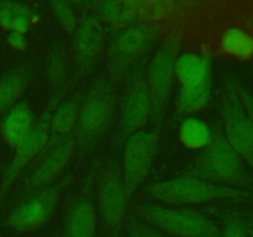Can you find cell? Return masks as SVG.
I'll return each instance as SVG.
<instances>
[{"mask_svg":"<svg viewBox=\"0 0 253 237\" xmlns=\"http://www.w3.org/2000/svg\"><path fill=\"white\" fill-rule=\"evenodd\" d=\"M147 192L153 199L172 205L203 204L219 199H239L249 195L241 189L208 182L190 173L152 183L148 185Z\"/></svg>","mask_w":253,"mask_h":237,"instance_id":"obj_1","label":"cell"},{"mask_svg":"<svg viewBox=\"0 0 253 237\" xmlns=\"http://www.w3.org/2000/svg\"><path fill=\"white\" fill-rule=\"evenodd\" d=\"M178 47L175 42L167 40L163 41L153 52L145 78L147 84L148 93L152 105L153 123L158 127L167 108L168 99L172 91L173 80H174V62L178 54Z\"/></svg>","mask_w":253,"mask_h":237,"instance_id":"obj_6","label":"cell"},{"mask_svg":"<svg viewBox=\"0 0 253 237\" xmlns=\"http://www.w3.org/2000/svg\"><path fill=\"white\" fill-rule=\"evenodd\" d=\"M36 20L35 11L24 2H0V27L7 32L25 35Z\"/></svg>","mask_w":253,"mask_h":237,"instance_id":"obj_19","label":"cell"},{"mask_svg":"<svg viewBox=\"0 0 253 237\" xmlns=\"http://www.w3.org/2000/svg\"><path fill=\"white\" fill-rule=\"evenodd\" d=\"M115 108V96L109 83H99L89 90L79 104L78 118L74 130L77 145L93 146L110 125Z\"/></svg>","mask_w":253,"mask_h":237,"instance_id":"obj_2","label":"cell"},{"mask_svg":"<svg viewBox=\"0 0 253 237\" xmlns=\"http://www.w3.org/2000/svg\"><path fill=\"white\" fill-rule=\"evenodd\" d=\"M211 98V79L192 86H180L178 94V111L193 114L203 110Z\"/></svg>","mask_w":253,"mask_h":237,"instance_id":"obj_24","label":"cell"},{"mask_svg":"<svg viewBox=\"0 0 253 237\" xmlns=\"http://www.w3.org/2000/svg\"><path fill=\"white\" fill-rule=\"evenodd\" d=\"M178 136L184 147L194 151L205 150L215 137L209 123L195 116H188L180 121Z\"/></svg>","mask_w":253,"mask_h":237,"instance_id":"obj_21","label":"cell"},{"mask_svg":"<svg viewBox=\"0 0 253 237\" xmlns=\"http://www.w3.org/2000/svg\"><path fill=\"white\" fill-rule=\"evenodd\" d=\"M158 145V131L140 130L126 136L121 153V172L128 194L138 189L151 169Z\"/></svg>","mask_w":253,"mask_h":237,"instance_id":"obj_8","label":"cell"},{"mask_svg":"<svg viewBox=\"0 0 253 237\" xmlns=\"http://www.w3.org/2000/svg\"><path fill=\"white\" fill-rule=\"evenodd\" d=\"M128 197L120 167L109 165L101 174L96 193L99 216L109 237H119L127 210Z\"/></svg>","mask_w":253,"mask_h":237,"instance_id":"obj_7","label":"cell"},{"mask_svg":"<svg viewBox=\"0 0 253 237\" xmlns=\"http://www.w3.org/2000/svg\"><path fill=\"white\" fill-rule=\"evenodd\" d=\"M48 76L49 79L53 81L54 84L59 85L61 83H63V79L66 77V63H64V58L62 57V54L59 52L52 54L49 57L48 61Z\"/></svg>","mask_w":253,"mask_h":237,"instance_id":"obj_26","label":"cell"},{"mask_svg":"<svg viewBox=\"0 0 253 237\" xmlns=\"http://www.w3.org/2000/svg\"><path fill=\"white\" fill-rule=\"evenodd\" d=\"M51 11L56 21H58V24L68 34L73 35L77 24H78V20H77L76 12L72 9L71 5L64 1H53L51 2Z\"/></svg>","mask_w":253,"mask_h":237,"instance_id":"obj_25","label":"cell"},{"mask_svg":"<svg viewBox=\"0 0 253 237\" xmlns=\"http://www.w3.org/2000/svg\"><path fill=\"white\" fill-rule=\"evenodd\" d=\"M138 214L152 227L175 237H217L219 229L209 217L185 209L143 204Z\"/></svg>","mask_w":253,"mask_h":237,"instance_id":"obj_4","label":"cell"},{"mask_svg":"<svg viewBox=\"0 0 253 237\" xmlns=\"http://www.w3.org/2000/svg\"><path fill=\"white\" fill-rule=\"evenodd\" d=\"M250 24H251V29H252L251 34L253 35V14H252V16H251V20H250Z\"/></svg>","mask_w":253,"mask_h":237,"instance_id":"obj_32","label":"cell"},{"mask_svg":"<svg viewBox=\"0 0 253 237\" xmlns=\"http://www.w3.org/2000/svg\"><path fill=\"white\" fill-rule=\"evenodd\" d=\"M151 116L152 105L145 74L137 73L131 79L121 101L119 121L121 135L126 137L131 133L143 130Z\"/></svg>","mask_w":253,"mask_h":237,"instance_id":"obj_12","label":"cell"},{"mask_svg":"<svg viewBox=\"0 0 253 237\" xmlns=\"http://www.w3.org/2000/svg\"><path fill=\"white\" fill-rule=\"evenodd\" d=\"M157 39L155 27L146 22H137L119 29L108 52V63L113 78L124 76L152 49Z\"/></svg>","mask_w":253,"mask_h":237,"instance_id":"obj_3","label":"cell"},{"mask_svg":"<svg viewBox=\"0 0 253 237\" xmlns=\"http://www.w3.org/2000/svg\"><path fill=\"white\" fill-rule=\"evenodd\" d=\"M220 237H249V234L241 222L232 220L225 225Z\"/></svg>","mask_w":253,"mask_h":237,"instance_id":"obj_27","label":"cell"},{"mask_svg":"<svg viewBox=\"0 0 253 237\" xmlns=\"http://www.w3.org/2000/svg\"><path fill=\"white\" fill-rule=\"evenodd\" d=\"M236 89L237 93H239L240 99H241L242 104H244L245 109H246L247 114H249L250 118H251V121L253 122V96L250 95V94L240 85H236Z\"/></svg>","mask_w":253,"mask_h":237,"instance_id":"obj_29","label":"cell"},{"mask_svg":"<svg viewBox=\"0 0 253 237\" xmlns=\"http://www.w3.org/2000/svg\"><path fill=\"white\" fill-rule=\"evenodd\" d=\"M190 174L216 184H239L245 178L244 159L222 136H215L195 162Z\"/></svg>","mask_w":253,"mask_h":237,"instance_id":"obj_5","label":"cell"},{"mask_svg":"<svg viewBox=\"0 0 253 237\" xmlns=\"http://www.w3.org/2000/svg\"><path fill=\"white\" fill-rule=\"evenodd\" d=\"M249 234H250V237H253V227L249 230Z\"/></svg>","mask_w":253,"mask_h":237,"instance_id":"obj_33","label":"cell"},{"mask_svg":"<svg viewBox=\"0 0 253 237\" xmlns=\"http://www.w3.org/2000/svg\"><path fill=\"white\" fill-rule=\"evenodd\" d=\"M6 42L10 47H12L16 51H25L27 46L25 36L19 32H9L6 36Z\"/></svg>","mask_w":253,"mask_h":237,"instance_id":"obj_28","label":"cell"},{"mask_svg":"<svg viewBox=\"0 0 253 237\" xmlns=\"http://www.w3.org/2000/svg\"><path fill=\"white\" fill-rule=\"evenodd\" d=\"M140 14L137 4L133 2L101 1L96 4L95 16L118 29L137 24Z\"/></svg>","mask_w":253,"mask_h":237,"instance_id":"obj_22","label":"cell"},{"mask_svg":"<svg viewBox=\"0 0 253 237\" xmlns=\"http://www.w3.org/2000/svg\"><path fill=\"white\" fill-rule=\"evenodd\" d=\"M31 81L27 67H16L0 76V116L17 103Z\"/></svg>","mask_w":253,"mask_h":237,"instance_id":"obj_18","label":"cell"},{"mask_svg":"<svg viewBox=\"0 0 253 237\" xmlns=\"http://www.w3.org/2000/svg\"><path fill=\"white\" fill-rule=\"evenodd\" d=\"M76 146L77 142L74 135H69L58 140V142L56 141L52 143L48 150L46 148L42 158L35 165L27 179L25 185V194L29 195L51 185L52 182L57 179L66 169L76 150Z\"/></svg>","mask_w":253,"mask_h":237,"instance_id":"obj_13","label":"cell"},{"mask_svg":"<svg viewBox=\"0 0 253 237\" xmlns=\"http://www.w3.org/2000/svg\"><path fill=\"white\" fill-rule=\"evenodd\" d=\"M53 237H62V235H54Z\"/></svg>","mask_w":253,"mask_h":237,"instance_id":"obj_34","label":"cell"},{"mask_svg":"<svg viewBox=\"0 0 253 237\" xmlns=\"http://www.w3.org/2000/svg\"><path fill=\"white\" fill-rule=\"evenodd\" d=\"M35 115L30 105L19 101L2 115L0 122V135L7 146L14 148L32 130Z\"/></svg>","mask_w":253,"mask_h":237,"instance_id":"obj_16","label":"cell"},{"mask_svg":"<svg viewBox=\"0 0 253 237\" xmlns=\"http://www.w3.org/2000/svg\"><path fill=\"white\" fill-rule=\"evenodd\" d=\"M73 49L78 67L86 73L95 66L104 49V30L94 14L84 15L73 32Z\"/></svg>","mask_w":253,"mask_h":237,"instance_id":"obj_14","label":"cell"},{"mask_svg":"<svg viewBox=\"0 0 253 237\" xmlns=\"http://www.w3.org/2000/svg\"><path fill=\"white\" fill-rule=\"evenodd\" d=\"M128 237H141L140 235V231H138L137 229V225L133 224L132 226H131V230H130V235H128Z\"/></svg>","mask_w":253,"mask_h":237,"instance_id":"obj_31","label":"cell"},{"mask_svg":"<svg viewBox=\"0 0 253 237\" xmlns=\"http://www.w3.org/2000/svg\"><path fill=\"white\" fill-rule=\"evenodd\" d=\"M219 47L226 56L247 61L253 58V35L240 26H230L222 32Z\"/></svg>","mask_w":253,"mask_h":237,"instance_id":"obj_20","label":"cell"},{"mask_svg":"<svg viewBox=\"0 0 253 237\" xmlns=\"http://www.w3.org/2000/svg\"><path fill=\"white\" fill-rule=\"evenodd\" d=\"M51 106L49 104L48 110L44 111L42 118L34 125L32 130L17 143L14 147V156L5 172L4 179L0 185V199L4 198V195L9 192L11 185L19 177L21 170L29 164L31 160H34L37 156L46 150V145L49 138V116H51Z\"/></svg>","mask_w":253,"mask_h":237,"instance_id":"obj_11","label":"cell"},{"mask_svg":"<svg viewBox=\"0 0 253 237\" xmlns=\"http://www.w3.org/2000/svg\"><path fill=\"white\" fill-rule=\"evenodd\" d=\"M61 185L51 184L26 195L7 215L6 225L16 231H34L43 226L56 210Z\"/></svg>","mask_w":253,"mask_h":237,"instance_id":"obj_10","label":"cell"},{"mask_svg":"<svg viewBox=\"0 0 253 237\" xmlns=\"http://www.w3.org/2000/svg\"><path fill=\"white\" fill-rule=\"evenodd\" d=\"M137 225V229L140 231L141 237H162L155 229L152 227H146L145 225H141V224H136Z\"/></svg>","mask_w":253,"mask_h":237,"instance_id":"obj_30","label":"cell"},{"mask_svg":"<svg viewBox=\"0 0 253 237\" xmlns=\"http://www.w3.org/2000/svg\"><path fill=\"white\" fill-rule=\"evenodd\" d=\"M226 140L240 157L253 168V122L240 99L235 84L224 88L221 100Z\"/></svg>","mask_w":253,"mask_h":237,"instance_id":"obj_9","label":"cell"},{"mask_svg":"<svg viewBox=\"0 0 253 237\" xmlns=\"http://www.w3.org/2000/svg\"><path fill=\"white\" fill-rule=\"evenodd\" d=\"M78 109L79 105L72 99L57 104L49 116V135L58 136L59 140L73 135L78 118Z\"/></svg>","mask_w":253,"mask_h":237,"instance_id":"obj_23","label":"cell"},{"mask_svg":"<svg viewBox=\"0 0 253 237\" xmlns=\"http://www.w3.org/2000/svg\"><path fill=\"white\" fill-rule=\"evenodd\" d=\"M174 76L180 86H192L211 79V61L197 52L178 53L174 62Z\"/></svg>","mask_w":253,"mask_h":237,"instance_id":"obj_17","label":"cell"},{"mask_svg":"<svg viewBox=\"0 0 253 237\" xmlns=\"http://www.w3.org/2000/svg\"><path fill=\"white\" fill-rule=\"evenodd\" d=\"M62 237H96L95 206L88 195H81L68 204Z\"/></svg>","mask_w":253,"mask_h":237,"instance_id":"obj_15","label":"cell"}]
</instances>
